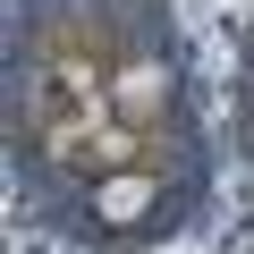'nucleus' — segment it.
Here are the masks:
<instances>
[{
	"mask_svg": "<svg viewBox=\"0 0 254 254\" xmlns=\"http://www.w3.org/2000/svg\"><path fill=\"white\" fill-rule=\"evenodd\" d=\"M195 203H203V144H195V119H170V127L144 136V161L68 187L43 220L85 237V246H102V254H136V246L170 237Z\"/></svg>",
	"mask_w": 254,
	"mask_h": 254,
	"instance_id": "f257e3e1",
	"label": "nucleus"
},
{
	"mask_svg": "<svg viewBox=\"0 0 254 254\" xmlns=\"http://www.w3.org/2000/svg\"><path fill=\"white\" fill-rule=\"evenodd\" d=\"M178 17L161 9V0H127L119 9V60H110V110L136 127V136H153V127L187 119V76H178Z\"/></svg>",
	"mask_w": 254,
	"mask_h": 254,
	"instance_id": "f03ea898",
	"label": "nucleus"
},
{
	"mask_svg": "<svg viewBox=\"0 0 254 254\" xmlns=\"http://www.w3.org/2000/svg\"><path fill=\"white\" fill-rule=\"evenodd\" d=\"M246 110H254V43H246Z\"/></svg>",
	"mask_w": 254,
	"mask_h": 254,
	"instance_id": "7ed1b4c3",
	"label": "nucleus"
},
{
	"mask_svg": "<svg viewBox=\"0 0 254 254\" xmlns=\"http://www.w3.org/2000/svg\"><path fill=\"white\" fill-rule=\"evenodd\" d=\"M246 153H254V127H246Z\"/></svg>",
	"mask_w": 254,
	"mask_h": 254,
	"instance_id": "20e7f679",
	"label": "nucleus"
}]
</instances>
